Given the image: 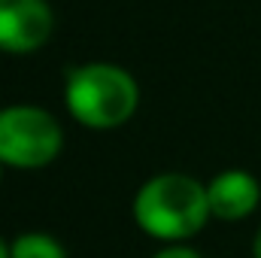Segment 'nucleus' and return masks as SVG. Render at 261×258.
<instances>
[{
	"instance_id": "423d86ee",
	"label": "nucleus",
	"mask_w": 261,
	"mask_h": 258,
	"mask_svg": "<svg viewBox=\"0 0 261 258\" xmlns=\"http://www.w3.org/2000/svg\"><path fill=\"white\" fill-rule=\"evenodd\" d=\"M12 258H67L64 246L49 234H21L9 246Z\"/></svg>"
},
{
	"instance_id": "39448f33",
	"label": "nucleus",
	"mask_w": 261,
	"mask_h": 258,
	"mask_svg": "<svg viewBox=\"0 0 261 258\" xmlns=\"http://www.w3.org/2000/svg\"><path fill=\"white\" fill-rule=\"evenodd\" d=\"M206 197H210V213L216 219L237 222V219H246L258 207L261 189L255 176L246 170H222L206 186Z\"/></svg>"
},
{
	"instance_id": "20e7f679",
	"label": "nucleus",
	"mask_w": 261,
	"mask_h": 258,
	"mask_svg": "<svg viewBox=\"0 0 261 258\" xmlns=\"http://www.w3.org/2000/svg\"><path fill=\"white\" fill-rule=\"evenodd\" d=\"M55 15L46 0H0V52H37L52 34Z\"/></svg>"
},
{
	"instance_id": "1a4fd4ad",
	"label": "nucleus",
	"mask_w": 261,
	"mask_h": 258,
	"mask_svg": "<svg viewBox=\"0 0 261 258\" xmlns=\"http://www.w3.org/2000/svg\"><path fill=\"white\" fill-rule=\"evenodd\" d=\"M0 258H12V255H9V249L3 246V240H0Z\"/></svg>"
},
{
	"instance_id": "0eeeda50",
	"label": "nucleus",
	"mask_w": 261,
	"mask_h": 258,
	"mask_svg": "<svg viewBox=\"0 0 261 258\" xmlns=\"http://www.w3.org/2000/svg\"><path fill=\"white\" fill-rule=\"evenodd\" d=\"M152 258H200L195 249H186V246H170V249H161L158 255Z\"/></svg>"
},
{
	"instance_id": "f03ea898",
	"label": "nucleus",
	"mask_w": 261,
	"mask_h": 258,
	"mask_svg": "<svg viewBox=\"0 0 261 258\" xmlns=\"http://www.w3.org/2000/svg\"><path fill=\"white\" fill-rule=\"evenodd\" d=\"M64 100L79 125L110 131L125 125L137 113L140 88L128 70L116 64H82L67 76Z\"/></svg>"
},
{
	"instance_id": "6e6552de",
	"label": "nucleus",
	"mask_w": 261,
	"mask_h": 258,
	"mask_svg": "<svg viewBox=\"0 0 261 258\" xmlns=\"http://www.w3.org/2000/svg\"><path fill=\"white\" fill-rule=\"evenodd\" d=\"M252 255L261 258V228H258V234H255V243H252Z\"/></svg>"
},
{
	"instance_id": "9d476101",
	"label": "nucleus",
	"mask_w": 261,
	"mask_h": 258,
	"mask_svg": "<svg viewBox=\"0 0 261 258\" xmlns=\"http://www.w3.org/2000/svg\"><path fill=\"white\" fill-rule=\"evenodd\" d=\"M0 170H3V161H0Z\"/></svg>"
},
{
	"instance_id": "7ed1b4c3",
	"label": "nucleus",
	"mask_w": 261,
	"mask_h": 258,
	"mask_svg": "<svg viewBox=\"0 0 261 258\" xmlns=\"http://www.w3.org/2000/svg\"><path fill=\"white\" fill-rule=\"evenodd\" d=\"M64 131L52 113L40 107L0 110V161L9 167H46L58 158Z\"/></svg>"
},
{
	"instance_id": "f257e3e1",
	"label": "nucleus",
	"mask_w": 261,
	"mask_h": 258,
	"mask_svg": "<svg viewBox=\"0 0 261 258\" xmlns=\"http://www.w3.org/2000/svg\"><path fill=\"white\" fill-rule=\"evenodd\" d=\"M210 216L206 189L186 173H158L134 197L137 225L158 240L195 237Z\"/></svg>"
}]
</instances>
